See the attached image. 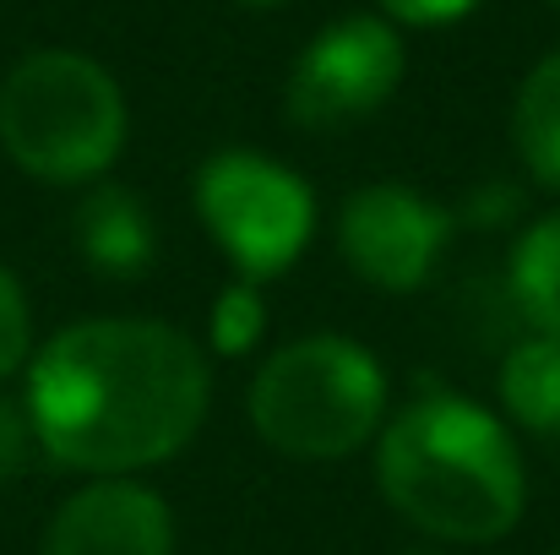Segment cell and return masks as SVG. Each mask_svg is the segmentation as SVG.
<instances>
[{"label":"cell","instance_id":"6da1fadb","mask_svg":"<svg viewBox=\"0 0 560 555\" xmlns=\"http://www.w3.org/2000/svg\"><path fill=\"white\" fill-rule=\"evenodd\" d=\"M201 349L164 322H77L27 370L33 441L82 474H131L175 458L207 419Z\"/></svg>","mask_w":560,"mask_h":555},{"label":"cell","instance_id":"7a4b0ae2","mask_svg":"<svg viewBox=\"0 0 560 555\" xmlns=\"http://www.w3.org/2000/svg\"><path fill=\"white\" fill-rule=\"evenodd\" d=\"M375 485L413 529L452 545L512 534L528 501L517 441L457 392H424L381 430Z\"/></svg>","mask_w":560,"mask_h":555},{"label":"cell","instance_id":"3957f363","mask_svg":"<svg viewBox=\"0 0 560 555\" xmlns=\"http://www.w3.org/2000/svg\"><path fill=\"white\" fill-rule=\"evenodd\" d=\"M0 142L33 181H93L126 142V99L98 60L38 49L0 82Z\"/></svg>","mask_w":560,"mask_h":555},{"label":"cell","instance_id":"277c9868","mask_svg":"<svg viewBox=\"0 0 560 555\" xmlns=\"http://www.w3.org/2000/svg\"><path fill=\"white\" fill-rule=\"evenodd\" d=\"M250 425L289 458H349L365 447L386 408V370L354 338H300L278 349L250 381Z\"/></svg>","mask_w":560,"mask_h":555},{"label":"cell","instance_id":"5b68a950","mask_svg":"<svg viewBox=\"0 0 560 555\" xmlns=\"http://www.w3.org/2000/svg\"><path fill=\"white\" fill-rule=\"evenodd\" d=\"M196 212L245 284L289 273L316 229L311 185L261 153L207 159L196 175Z\"/></svg>","mask_w":560,"mask_h":555},{"label":"cell","instance_id":"8992f818","mask_svg":"<svg viewBox=\"0 0 560 555\" xmlns=\"http://www.w3.org/2000/svg\"><path fill=\"white\" fill-rule=\"evenodd\" d=\"M402 82V44L386 22L349 16L327 27L289 77V120L305 131H343L375 115Z\"/></svg>","mask_w":560,"mask_h":555},{"label":"cell","instance_id":"52a82bcc","mask_svg":"<svg viewBox=\"0 0 560 555\" xmlns=\"http://www.w3.org/2000/svg\"><path fill=\"white\" fill-rule=\"evenodd\" d=\"M452 240V212L408 185H365L338 212V245L343 262L392 294H408L430 278Z\"/></svg>","mask_w":560,"mask_h":555},{"label":"cell","instance_id":"ba28073f","mask_svg":"<svg viewBox=\"0 0 560 555\" xmlns=\"http://www.w3.org/2000/svg\"><path fill=\"white\" fill-rule=\"evenodd\" d=\"M38 555H175V518L148 485L98 479L55 512Z\"/></svg>","mask_w":560,"mask_h":555},{"label":"cell","instance_id":"9c48e42d","mask_svg":"<svg viewBox=\"0 0 560 555\" xmlns=\"http://www.w3.org/2000/svg\"><path fill=\"white\" fill-rule=\"evenodd\" d=\"M71 240H77L82 262L93 273H104V278H142L153 267V251H159L148 207L131 190H120V185H98L77 207Z\"/></svg>","mask_w":560,"mask_h":555},{"label":"cell","instance_id":"30bf717a","mask_svg":"<svg viewBox=\"0 0 560 555\" xmlns=\"http://www.w3.org/2000/svg\"><path fill=\"white\" fill-rule=\"evenodd\" d=\"M501 403L523 430L560 436V338L534 333L501 360Z\"/></svg>","mask_w":560,"mask_h":555},{"label":"cell","instance_id":"8fae6325","mask_svg":"<svg viewBox=\"0 0 560 555\" xmlns=\"http://www.w3.org/2000/svg\"><path fill=\"white\" fill-rule=\"evenodd\" d=\"M512 137L534 181L560 190V55L539 60L512 104Z\"/></svg>","mask_w":560,"mask_h":555},{"label":"cell","instance_id":"7c38bea8","mask_svg":"<svg viewBox=\"0 0 560 555\" xmlns=\"http://www.w3.org/2000/svg\"><path fill=\"white\" fill-rule=\"evenodd\" d=\"M512 294L523 305V316L560 338V212L539 218L523 240H517V256H512Z\"/></svg>","mask_w":560,"mask_h":555},{"label":"cell","instance_id":"4fadbf2b","mask_svg":"<svg viewBox=\"0 0 560 555\" xmlns=\"http://www.w3.org/2000/svg\"><path fill=\"white\" fill-rule=\"evenodd\" d=\"M261 327H267V311H261V294L256 284H229L212 305V349L218 355H245L261 344Z\"/></svg>","mask_w":560,"mask_h":555},{"label":"cell","instance_id":"5bb4252c","mask_svg":"<svg viewBox=\"0 0 560 555\" xmlns=\"http://www.w3.org/2000/svg\"><path fill=\"white\" fill-rule=\"evenodd\" d=\"M27 344H33V327H27V300L16 289V278L0 267V381L27 360Z\"/></svg>","mask_w":560,"mask_h":555},{"label":"cell","instance_id":"9a60e30c","mask_svg":"<svg viewBox=\"0 0 560 555\" xmlns=\"http://www.w3.org/2000/svg\"><path fill=\"white\" fill-rule=\"evenodd\" d=\"M27 441H33L27 414H22V408H11V403L0 397V490L22 474V463H27Z\"/></svg>","mask_w":560,"mask_h":555},{"label":"cell","instance_id":"2e32d148","mask_svg":"<svg viewBox=\"0 0 560 555\" xmlns=\"http://www.w3.org/2000/svg\"><path fill=\"white\" fill-rule=\"evenodd\" d=\"M381 5L402 22H452V16L474 11L479 0H381Z\"/></svg>","mask_w":560,"mask_h":555},{"label":"cell","instance_id":"e0dca14e","mask_svg":"<svg viewBox=\"0 0 560 555\" xmlns=\"http://www.w3.org/2000/svg\"><path fill=\"white\" fill-rule=\"evenodd\" d=\"M245 5H278V0H245Z\"/></svg>","mask_w":560,"mask_h":555},{"label":"cell","instance_id":"ac0fdd59","mask_svg":"<svg viewBox=\"0 0 560 555\" xmlns=\"http://www.w3.org/2000/svg\"><path fill=\"white\" fill-rule=\"evenodd\" d=\"M413 555H430V551H413Z\"/></svg>","mask_w":560,"mask_h":555},{"label":"cell","instance_id":"d6986e66","mask_svg":"<svg viewBox=\"0 0 560 555\" xmlns=\"http://www.w3.org/2000/svg\"><path fill=\"white\" fill-rule=\"evenodd\" d=\"M550 555H560V551H550Z\"/></svg>","mask_w":560,"mask_h":555}]
</instances>
